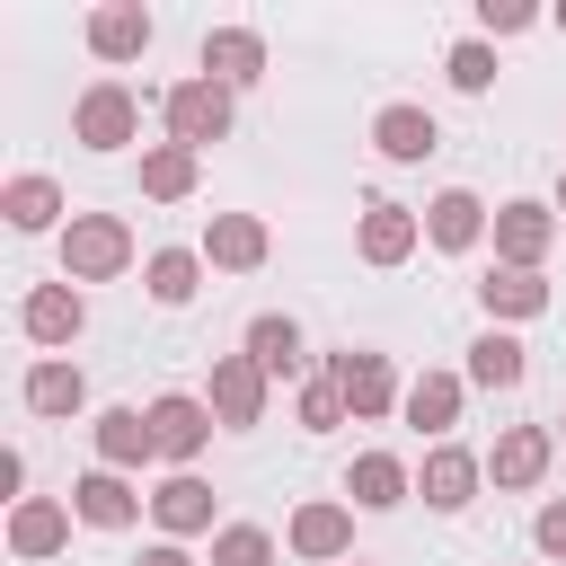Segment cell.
I'll list each match as a JSON object with an SVG mask.
<instances>
[{"label":"cell","mask_w":566,"mask_h":566,"mask_svg":"<svg viewBox=\"0 0 566 566\" xmlns=\"http://www.w3.org/2000/svg\"><path fill=\"white\" fill-rule=\"evenodd\" d=\"M18 327H27L35 345H71V336L88 327V301H80V283H35V292H27V310H18Z\"/></svg>","instance_id":"cell-12"},{"label":"cell","mask_w":566,"mask_h":566,"mask_svg":"<svg viewBox=\"0 0 566 566\" xmlns=\"http://www.w3.org/2000/svg\"><path fill=\"white\" fill-rule=\"evenodd\" d=\"M478 301H486V318H539V310H548V283L522 274V265H495V274L478 283Z\"/></svg>","instance_id":"cell-28"},{"label":"cell","mask_w":566,"mask_h":566,"mask_svg":"<svg viewBox=\"0 0 566 566\" xmlns=\"http://www.w3.org/2000/svg\"><path fill=\"white\" fill-rule=\"evenodd\" d=\"M442 71H451V88H460V97H486V88H495V44H486V35H460Z\"/></svg>","instance_id":"cell-31"},{"label":"cell","mask_w":566,"mask_h":566,"mask_svg":"<svg viewBox=\"0 0 566 566\" xmlns=\"http://www.w3.org/2000/svg\"><path fill=\"white\" fill-rule=\"evenodd\" d=\"M407 460L398 451H354V469H345V504H363V513H389V504H407Z\"/></svg>","instance_id":"cell-15"},{"label":"cell","mask_w":566,"mask_h":566,"mask_svg":"<svg viewBox=\"0 0 566 566\" xmlns=\"http://www.w3.org/2000/svg\"><path fill=\"white\" fill-rule=\"evenodd\" d=\"M557 27H566V9H557Z\"/></svg>","instance_id":"cell-40"},{"label":"cell","mask_w":566,"mask_h":566,"mask_svg":"<svg viewBox=\"0 0 566 566\" xmlns=\"http://www.w3.org/2000/svg\"><path fill=\"white\" fill-rule=\"evenodd\" d=\"M548 451H557L548 424H504L495 451H486V478H495V486H539V478H548Z\"/></svg>","instance_id":"cell-11"},{"label":"cell","mask_w":566,"mask_h":566,"mask_svg":"<svg viewBox=\"0 0 566 566\" xmlns=\"http://www.w3.org/2000/svg\"><path fill=\"white\" fill-rule=\"evenodd\" d=\"M142 283H150V301H159V310H186V301L203 292V248H150Z\"/></svg>","instance_id":"cell-25"},{"label":"cell","mask_w":566,"mask_h":566,"mask_svg":"<svg viewBox=\"0 0 566 566\" xmlns=\"http://www.w3.org/2000/svg\"><path fill=\"white\" fill-rule=\"evenodd\" d=\"M71 513H80L88 531H133V522H142V495H133L115 469H88V478L71 486Z\"/></svg>","instance_id":"cell-16"},{"label":"cell","mask_w":566,"mask_h":566,"mask_svg":"<svg viewBox=\"0 0 566 566\" xmlns=\"http://www.w3.org/2000/svg\"><path fill=\"white\" fill-rule=\"evenodd\" d=\"M548 239H557V212H548V203H495V265L539 274Z\"/></svg>","instance_id":"cell-8"},{"label":"cell","mask_w":566,"mask_h":566,"mask_svg":"<svg viewBox=\"0 0 566 566\" xmlns=\"http://www.w3.org/2000/svg\"><path fill=\"white\" fill-rule=\"evenodd\" d=\"M557 212H566V168H557Z\"/></svg>","instance_id":"cell-38"},{"label":"cell","mask_w":566,"mask_h":566,"mask_svg":"<svg viewBox=\"0 0 566 566\" xmlns=\"http://www.w3.org/2000/svg\"><path fill=\"white\" fill-rule=\"evenodd\" d=\"M336 424H345V389L327 371H310L301 380V433H336Z\"/></svg>","instance_id":"cell-33"},{"label":"cell","mask_w":566,"mask_h":566,"mask_svg":"<svg viewBox=\"0 0 566 566\" xmlns=\"http://www.w3.org/2000/svg\"><path fill=\"white\" fill-rule=\"evenodd\" d=\"M522 371H531V354H522V336H504V327H486V336L469 345V380H478V389H522Z\"/></svg>","instance_id":"cell-29"},{"label":"cell","mask_w":566,"mask_h":566,"mask_svg":"<svg viewBox=\"0 0 566 566\" xmlns=\"http://www.w3.org/2000/svg\"><path fill=\"white\" fill-rule=\"evenodd\" d=\"M133 265V230L115 212H71L62 230V283H115Z\"/></svg>","instance_id":"cell-1"},{"label":"cell","mask_w":566,"mask_h":566,"mask_svg":"<svg viewBox=\"0 0 566 566\" xmlns=\"http://www.w3.org/2000/svg\"><path fill=\"white\" fill-rule=\"evenodd\" d=\"M416 230H424V221H416L407 203H389V195H371V203H363V256H371V265L416 256Z\"/></svg>","instance_id":"cell-20"},{"label":"cell","mask_w":566,"mask_h":566,"mask_svg":"<svg viewBox=\"0 0 566 566\" xmlns=\"http://www.w3.org/2000/svg\"><path fill=\"white\" fill-rule=\"evenodd\" d=\"M478 486H486V460H478V451H460V442H433V451H424V469H416V495H424L433 513H469V504H478Z\"/></svg>","instance_id":"cell-6"},{"label":"cell","mask_w":566,"mask_h":566,"mask_svg":"<svg viewBox=\"0 0 566 566\" xmlns=\"http://www.w3.org/2000/svg\"><path fill=\"white\" fill-rule=\"evenodd\" d=\"M133 566H195V557H186V548H177V539H150V548H142V557H133Z\"/></svg>","instance_id":"cell-37"},{"label":"cell","mask_w":566,"mask_h":566,"mask_svg":"<svg viewBox=\"0 0 566 566\" xmlns=\"http://www.w3.org/2000/svg\"><path fill=\"white\" fill-rule=\"evenodd\" d=\"M18 486H27V451H0V495H18ZM18 504H27V495H18Z\"/></svg>","instance_id":"cell-36"},{"label":"cell","mask_w":566,"mask_h":566,"mask_svg":"<svg viewBox=\"0 0 566 566\" xmlns=\"http://www.w3.org/2000/svg\"><path fill=\"white\" fill-rule=\"evenodd\" d=\"M248 363H256L265 380H301V371H310L301 318H283V310H256V318H248Z\"/></svg>","instance_id":"cell-10"},{"label":"cell","mask_w":566,"mask_h":566,"mask_svg":"<svg viewBox=\"0 0 566 566\" xmlns=\"http://www.w3.org/2000/svg\"><path fill=\"white\" fill-rule=\"evenodd\" d=\"M150 522H159L168 539H195V531H212V486H203L195 469H177V478L150 495Z\"/></svg>","instance_id":"cell-18"},{"label":"cell","mask_w":566,"mask_h":566,"mask_svg":"<svg viewBox=\"0 0 566 566\" xmlns=\"http://www.w3.org/2000/svg\"><path fill=\"white\" fill-rule=\"evenodd\" d=\"M195 168H203V150L150 142V150H142V195H150V203H186V195H195Z\"/></svg>","instance_id":"cell-23"},{"label":"cell","mask_w":566,"mask_h":566,"mask_svg":"<svg viewBox=\"0 0 566 566\" xmlns=\"http://www.w3.org/2000/svg\"><path fill=\"white\" fill-rule=\"evenodd\" d=\"M531 539H539V557H566V495H557V504H539Z\"/></svg>","instance_id":"cell-35"},{"label":"cell","mask_w":566,"mask_h":566,"mask_svg":"<svg viewBox=\"0 0 566 566\" xmlns=\"http://www.w3.org/2000/svg\"><path fill=\"white\" fill-rule=\"evenodd\" d=\"M478 27H486V35H522L531 9H522V0H478Z\"/></svg>","instance_id":"cell-34"},{"label":"cell","mask_w":566,"mask_h":566,"mask_svg":"<svg viewBox=\"0 0 566 566\" xmlns=\"http://www.w3.org/2000/svg\"><path fill=\"white\" fill-rule=\"evenodd\" d=\"M203 407H212L230 433L265 424V371H256L248 354H221V363H212V389H203Z\"/></svg>","instance_id":"cell-7"},{"label":"cell","mask_w":566,"mask_h":566,"mask_svg":"<svg viewBox=\"0 0 566 566\" xmlns=\"http://www.w3.org/2000/svg\"><path fill=\"white\" fill-rule=\"evenodd\" d=\"M88 53H97V62H133V53H150V9H142V0H106V9L88 18Z\"/></svg>","instance_id":"cell-17"},{"label":"cell","mask_w":566,"mask_h":566,"mask_svg":"<svg viewBox=\"0 0 566 566\" xmlns=\"http://www.w3.org/2000/svg\"><path fill=\"white\" fill-rule=\"evenodd\" d=\"M212 566H274V531H256V522H221V531H212Z\"/></svg>","instance_id":"cell-32"},{"label":"cell","mask_w":566,"mask_h":566,"mask_svg":"<svg viewBox=\"0 0 566 566\" xmlns=\"http://www.w3.org/2000/svg\"><path fill=\"white\" fill-rule=\"evenodd\" d=\"M203 265H230V274L265 265V221H256V212H212V230H203Z\"/></svg>","instance_id":"cell-21"},{"label":"cell","mask_w":566,"mask_h":566,"mask_svg":"<svg viewBox=\"0 0 566 566\" xmlns=\"http://www.w3.org/2000/svg\"><path fill=\"white\" fill-rule=\"evenodd\" d=\"M354 566H363V557H354Z\"/></svg>","instance_id":"cell-41"},{"label":"cell","mask_w":566,"mask_h":566,"mask_svg":"<svg viewBox=\"0 0 566 566\" xmlns=\"http://www.w3.org/2000/svg\"><path fill=\"white\" fill-rule=\"evenodd\" d=\"M327 380L345 389V416H389L407 389H398V371H389V354H371V345H345V354H327Z\"/></svg>","instance_id":"cell-3"},{"label":"cell","mask_w":566,"mask_h":566,"mask_svg":"<svg viewBox=\"0 0 566 566\" xmlns=\"http://www.w3.org/2000/svg\"><path fill=\"white\" fill-rule=\"evenodd\" d=\"M460 398H469V380H460V371H416L398 407H407V424H416V433H433V442H442V433L460 424Z\"/></svg>","instance_id":"cell-13"},{"label":"cell","mask_w":566,"mask_h":566,"mask_svg":"<svg viewBox=\"0 0 566 566\" xmlns=\"http://www.w3.org/2000/svg\"><path fill=\"white\" fill-rule=\"evenodd\" d=\"M18 398H27L35 416H80V407H88V371L53 354V363H35V371L18 380Z\"/></svg>","instance_id":"cell-22"},{"label":"cell","mask_w":566,"mask_h":566,"mask_svg":"<svg viewBox=\"0 0 566 566\" xmlns=\"http://www.w3.org/2000/svg\"><path fill=\"white\" fill-rule=\"evenodd\" d=\"M142 460H159V442H150V407H106L97 416V469H142Z\"/></svg>","instance_id":"cell-14"},{"label":"cell","mask_w":566,"mask_h":566,"mask_svg":"<svg viewBox=\"0 0 566 566\" xmlns=\"http://www.w3.org/2000/svg\"><path fill=\"white\" fill-rule=\"evenodd\" d=\"M71 539V504H53V495H27L18 513H9V548L18 557H53Z\"/></svg>","instance_id":"cell-26"},{"label":"cell","mask_w":566,"mask_h":566,"mask_svg":"<svg viewBox=\"0 0 566 566\" xmlns=\"http://www.w3.org/2000/svg\"><path fill=\"white\" fill-rule=\"evenodd\" d=\"M0 212H9V230H53V221H62V186L27 168V177L0 186Z\"/></svg>","instance_id":"cell-27"},{"label":"cell","mask_w":566,"mask_h":566,"mask_svg":"<svg viewBox=\"0 0 566 566\" xmlns=\"http://www.w3.org/2000/svg\"><path fill=\"white\" fill-rule=\"evenodd\" d=\"M424 230H433V248H478V230H486V203L469 195V186H442L433 203H424Z\"/></svg>","instance_id":"cell-24"},{"label":"cell","mask_w":566,"mask_h":566,"mask_svg":"<svg viewBox=\"0 0 566 566\" xmlns=\"http://www.w3.org/2000/svg\"><path fill=\"white\" fill-rule=\"evenodd\" d=\"M195 62H203V80H221V88H256V80H265V35H256V27H212Z\"/></svg>","instance_id":"cell-9"},{"label":"cell","mask_w":566,"mask_h":566,"mask_svg":"<svg viewBox=\"0 0 566 566\" xmlns=\"http://www.w3.org/2000/svg\"><path fill=\"white\" fill-rule=\"evenodd\" d=\"M345 539H354V504H301L292 513V548L301 557H345Z\"/></svg>","instance_id":"cell-30"},{"label":"cell","mask_w":566,"mask_h":566,"mask_svg":"<svg viewBox=\"0 0 566 566\" xmlns=\"http://www.w3.org/2000/svg\"><path fill=\"white\" fill-rule=\"evenodd\" d=\"M230 97H239V88H221V80H203V71H195V80H177V88L159 97V115H168V142H186V150H212V142L230 133V115H239Z\"/></svg>","instance_id":"cell-2"},{"label":"cell","mask_w":566,"mask_h":566,"mask_svg":"<svg viewBox=\"0 0 566 566\" xmlns=\"http://www.w3.org/2000/svg\"><path fill=\"white\" fill-rule=\"evenodd\" d=\"M212 407L203 398H186V389H168V398H150V442H159V460L168 469H195V451L212 442Z\"/></svg>","instance_id":"cell-5"},{"label":"cell","mask_w":566,"mask_h":566,"mask_svg":"<svg viewBox=\"0 0 566 566\" xmlns=\"http://www.w3.org/2000/svg\"><path fill=\"white\" fill-rule=\"evenodd\" d=\"M371 142H380V159H433L442 150V124L424 106H380L371 115Z\"/></svg>","instance_id":"cell-19"},{"label":"cell","mask_w":566,"mask_h":566,"mask_svg":"<svg viewBox=\"0 0 566 566\" xmlns=\"http://www.w3.org/2000/svg\"><path fill=\"white\" fill-rule=\"evenodd\" d=\"M71 133H80L88 150H124V142L142 133V97H133L124 80H97V88H80V106H71Z\"/></svg>","instance_id":"cell-4"},{"label":"cell","mask_w":566,"mask_h":566,"mask_svg":"<svg viewBox=\"0 0 566 566\" xmlns=\"http://www.w3.org/2000/svg\"><path fill=\"white\" fill-rule=\"evenodd\" d=\"M557 442H566V416H557Z\"/></svg>","instance_id":"cell-39"}]
</instances>
